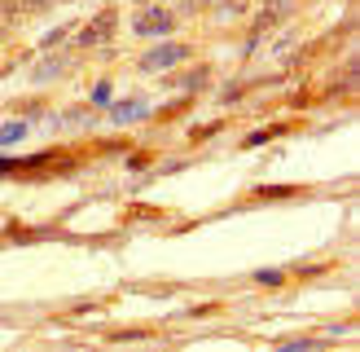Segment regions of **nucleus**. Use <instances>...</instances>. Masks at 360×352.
Instances as JSON below:
<instances>
[{
	"label": "nucleus",
	"instance_id": "nucleus-6",
	"mask_svg": "<svg viewBox=\"0 0 360 352\" xmlns=\"http://www.w3.org/2000/svg\"><path fill=\"white\" fill-rule=\"evenodd\" d=\"M22 137H27V123H5L0 128V146H18Z\"/></svg>",
	"mask_w": 360,
	"mask_h": 352
},
{
	"label": "nucleus",
	"instance_id": "nucleus-12",
	"mask_svg": "<svg viewBox=\"0 0 360 352\" xmlns=\"http://www.w3.org/2000/svg\"><path fill=\"white\" fill-rule=\"evenodd\" d=\"M224 13H233V18L246 13V0H224Z\"/></svg>",
	"mask_w": 360,
	"mask_h": 352
},
{
	"label": "nucleus",
	"instance_id": "nucleus-11",
	"mask_svg": "<svg viewBox=\"0 0 360 352\" xmlns=\"http://www.w3.org/2000/svg\"><path fill=\"white\" fill-rule=\"evenodd\" d=\"M66 35H70V27H58V31H53V35H44V49H58V44L66 40Z\"/></svg>",
	"mask_w": 360,
	"mask_h": 352
},
{
	"label": "nucleus",
	"instance_id": "nucleus-8",
	"mask_svg": "<svg viewBox=\"0 0 360 352\" xmlns=\"http://www.w3.org/2000/svg\"><path fill=\"white\" fill-rule=\"evenodd\" d=\"M207 80H211V75H207V66H198V70H189V75H180L176 84H180V88H202Z\"/></svg>",
	"mask_w": 360,
	"mask_h": 352
},
{
	"label": "nucleus",
	"instance_id": "nucleus-10",
	"mask_svg": "<svg viewBox=\"0 0 360 352\" xmlns=\"http://www.w3.org/2000/svg\"><path fill=\"white\" fill-rule=\"evenodd\" d=\"M255 282H259V287H281V269H259Z\"/></svg>",
	"mask_w": 360,
	"mask_h": 352
},
{
	"label": "nucleus",
	"instance_id": "nucleus-7",
	"mask_svg": "<svg viewBox=\"0 0 360 352\" xmlns=\"http://www.w3.org/2000/svg\"><path fill=\"white\" fill-rule=\"evenodd\" d=\"M62 70H66V58H49L40 70H35V80L44 84V80H53V75H62Z\"/></svg>",
	"mask_w": 360,
	"mask_h": 352
},
{
	"label": "nucleus",
	"instance_id": "nucleus-5",
	"mask_svg": "<svg viewBox=\"0 0 360 352\" xmlns=\"http://www.w3.org/2000/svg\"><path fill=\"white\" fill-rule=\"evenodd\" d=\"M141 115H146V111H141V101H119L115 111H110L115 123H128V119H141Z\"/></svg>",
	"mask_w": 360,
	"mask_h": 352
},
{
	"label": "nucleus",
	"instance_id": "nucleus-4",
	"mask_svg": "<svg viewBox=\"0 0 360 352\" xmlns=\"http://www.w3.org/2000/svg\"><path fill=\"white\" fill-rule=\"evenodd\" d=\"M299 9V0H264V13H259V23H255V31H250V44H259L264 40V31H273L277 23H285Z\"/></svg>",
	"mask_w": 360,
	"mask_h": 352
},
{
	"label": "nucleus",
	"instance_id": "nucleus-1",
	"mask_svg": "<svg viewBox=\"0 0 360 352\" xmlns=\"http://www.w3.org/2000/svg\"><path fill=\"white\" fill-rule=\"evenodd\" d=\"M189 58H193L189 44H158V49H150L146 58H141V70H146V75H163V70L189 62Z\"/></svg>",
	"mask_w": 360,
	"mask_h": 352
},
{
	"label": "nucleus",
	"instance_id": "nucleus-9",
	"mask_svg": "<svg viewBox=\"0 0 360 352\" xmlns=\"http://www.w3.org/2000/svg\"><path fill=\"white\" fill-rule=\"evenodd\" d=\"M53 0H13V9L18 13H40V9H49Z\"/></svg>",
	"mask_w": 360,
	"mask_h": 352
},
{
	"label": "nucleus",
	"instance_id": "nucleus-3",
	"mask_svg": "<svg viewBox=\"0 0 360 352\" xmlns=\"http://www.w3.org/2000/svg\"><path fill=\"white\" fill-rule=\"evenodd\" d=\"M115 27H119V13H115V9H101L97 18H88V23H84L79 44H84V49H97V44H105V40L115 35Z\"/></svg>",
	"mask_w": 360,
	"mask_h": 352
},
{
	"label": "nucleus",
	"instance_id": "nucleus-2",
	"mask_svg": "<svg viewBox=\"0 0 360 352\" xmlns=\"http://www.w3.org/2000/svg\"><path fill=\"white\" fill-rule=\"evenodd\" d=\"M172 27H176V18H172L163 5H150V9H141V13L132 18V31H136V35H150V40L167 35Z\"/></svg>",
	"mask_w": 360,
	"mask_h": 352
}]
</instances>
